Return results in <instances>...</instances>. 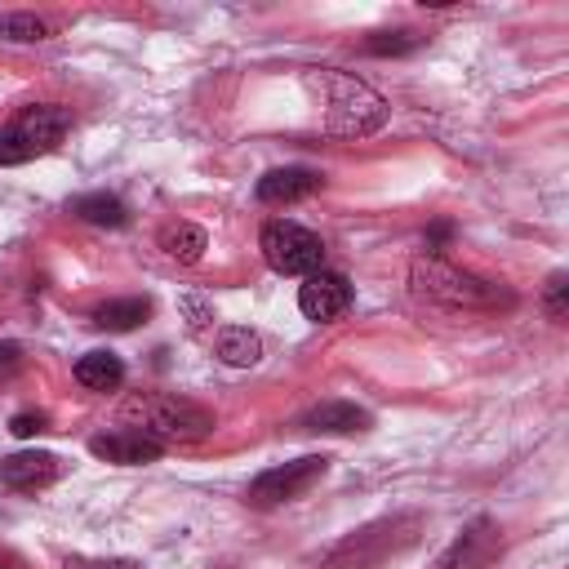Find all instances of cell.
<instances>
[{
    "label": "cell",
    "mask_w": 569,
    "mask_h": 569,
    "mask_svg": "<svg viewBox=\"0 0 569 569\" xmlns=\"http://www.w3.org/2000/svg\"><path fill=\"white\" fill-rule=\"evenodd\" d=\"M160 249H164L173 262L191 267V262H200V258H204L209 236H204L196 222H164V227H160Z\"/></svg>",
    "instance_id": "9a60e30c"
},
{
    "label": "cell",
    "mask_w": 569,
    "mask_h": 569,
    "mask_svg": "<svg viewBox=\"0 0 569 569\" xmlns=\"http://www.w3.org/2000/svg\"><path fill=\"white\" fill-rule=\"evenodd\" d=\"M36 156V147L13 129V124H4L0 129V164H27Z\"/></svg>",
    "instance_id": "7402d4cb"
},
{
    "label": "cell",
    "mask_w": 569,
    "mask_h": 569,
    "mask_svg": "<svg viewBox=\"0 0 569 569\" xmlns=\"http://www.w3.org/2000/svg\"><path fill=\"white\" fill-rule=\"evenodd\" d=\"M67 569H142V565L124 556H67Z\"/></svg>",
    "instance_id": "cb8c5ba5"
},
{
    "label": "cell",
    "mask_w": 569,
    "mask_h": 569,
    "mask_svg": "<svg viewBox=\"0 0 569 569\" xmlns=\"http://www.w3.org/2000/svg\"><path fill=\"white\" fill-rule=\"evenodd\" d=\"M307 431H329V436H351V431H365L369 427V413L351 400H325L316 409H307L302 418Z\"/></svg>",
    "instance_id": "4fadbf2b"
},
{
    "label": "cell",
    "mask_w": 569,
    "mask_h": 569,
    "mask_svg": "<svg viewBox=\"0 0 569 569\" xmlns=\"http://www.w3.org/2000/svg\"><path fill=\"white\" fill-rule=\"evenodd\" d=\"M258 249H262L267 267L280 271V276H311L325 262L320 236L298 227V222H289V218H271L262 227V236H258Z\"/></svg>",
    "instance_id": "5b68a950"
},
{
    "label": "cell",
    "mask_w": 569,
    "mask_h": 569,
    "mask_svg": "<svg viewBox=\"0 0 569 569\" xmlns=\"http://www.w3.org/2000/svg\"><path fill=\"white\" fill-rule=\"evenodd\" d=\"M76 382L89 391H116L124 382V365L116 351H84L76 360Z\"/></svg>",
    "instance_id": "5bb4252c"
},
{
    "label": "cell",
    "mask_w": 569,
    "mask_h": 569,
    "mask_svg": "<svg viewBox=\"0 0 569 569\" xmlns=\"http://www.w3.org/2000/svg\"><path fill=\"white\" fill-rule=\"evenodd\" d=\"M351 307V280L342 276V271H311L307 280H302V289H298V311L307 316V320H338L342 311Z\"/></svg>",
    "instance_id": "52a82bcc"
},
{
    "label": "cell",
    "mask_w": 569,
    "mask_h": 569,
    "mask_svg": "<svg viewBox=\"0 0 569 569\" xmlns=\"http://www.w3.org/2000/svg\"><path fill=\"white\" fill-rule=\"evenodd\" d=\"M13 129H18V133L36 147V156H40V151H53V147L67 138V129H71V111L58 107V102H31V107L18 111Z\"/></svg>",
    "instance_id": "8fae6325"
},
{
    "label": "cell",
    "mask_w": 569,
    "mask_h": 569,
    "mask_svg": "<svg viewBox=\"0 0 569 569\" xmlns=\"http://www.w3.org/2000/svg\"><path fill=\"white\" fill-rule=\"evenodd\" d=\"M413 293L418 298H431L440 307H467V311H480V307H511V293L498 289L493 280H480L471 271H458L453 262L445 258H418L413 271Z\"/></svg>",
    "instance_id": "7a4b0ae2"
},
{
    "label": "cell",
    "mask_w": 569,
    "mask_h": 569,
    "mask_svg": "<svg viewBox=\"0 0 569 569\" xmlns=\"http://www.w3.org/2000/svg\"><path fill=\"white\" fill-rule=\"evenodd\" d=\"M325 187V178L307 164H284V169H271L258 178V200L262 204H293V200H307Z\"/></svg>",
    "instance_id": "7c38bea8"
},
{
    "label": "cell",
    "mask_w": 569,
    "mask_h": 569,
    "mask_svg": "<svg viewBox=\"0 0 569 569\" xmlns=\"http://www.w3.org/2000/svg\"><path fill=\"white\" fill-rule=\"evenodd\" d=\"M542 307H547L551 320H565V316H569V276H565V271H556V276L547 280V289H542Z\"/></svg>",
    "instance_id": "44dd1931"
},
{
    "label": "cell",
    "mask_w": 569,
    "mask_h": 569,
    "mask_svg": "<svg viewBox=\"0 0 569 569\" xmlns=\"http://www.w3.org/2000/svg\"><path fill=\"white\" fill-rule=\"evenodd\" d=\"M0 569H18V560H13V556H4V551H0Z\"/></svg>",
    "instance_id": "4316f807"
},
{
    "label": "cell",
    "mask_w": 569,
    "mask_h": 569,
    "mask_svg": "<svg viewBox=\"0 0 569 569\" xmlns=\"http://www.w3.org/2000/svg\"><path fill=\"white\" fill-rule=\"evenodd\" d=\"M178 307H182V316H187V325H191V329L213 325V302H204L200 293H182V298H178Z\"/></svg>",
    "instance_id": "603a6c76"
},
{
    "label": "cell",
    "mask_w": 569,
    "mask_h": 569,
    "mask_svg": "<svg viewBox=\"0 0 569 569\" xmlns=\"http://www.w3.org/2000/svg\"><path fill=\"white\" fill-rule=\"evenodd\" d=\"M58 476H62V462L53 453H44V449H22V453L0 458V485H9L18 493L49 489Z\"/></svg>",
    "instance_id": "30bf717a"
},
{
    "label": "cell",
    "mask_w": 569,
    "mask_h": 569,
    "mask_svg": "<svg viewBox=\"0 0 569 569\" xmlns=\"http://www.w3.org/2000/svg\"><path fill=\"white\" fill-rule=\"evenodd\" d=\"M120 418L160 440V445H191V440H204L213 431V413L187 396H164V391H133L120 400Z\"/></svg>",
    "instance_id": "6da1fadb"
},
{
    "label": "cell",
    "mask_w": 569,
    "mask_h": 569,
    "mask_svg": "<svg viewBox=\"0 0 569 569\" xmlns=\"http://www.w3.org/2000/svg\"><path fill=\"white\" fill-rule=\"evenodd\" d=\"M147 316H151V298H111L93 311V325L107 333H124V329H138Z\"/></svg>",
    "instance_id": "ac0fdd59"
},
{
    "label": "cell",
    "mask_w": 569,
    "mask_h": 569,
    "mask_svg": "<svg viewBox=\"0 0 569 569\" xmlns=\"http://www.w3.org/2000/svg\"><path fill=\"white\" fill-rule=\"evenodd\" d=\"M325 467H329V458H320V453L293 458V462H284V467H267L262 476L249 480L244 502H249V507H280V502H293V498H302V493L325 476Z\"/></svg>",
    "instance_id": "8992f818"
},
{
    "label": "cell",
    "mask_w": 569,
    "mask_h": 569,
    "mask_svg": "<svg viewBox=\"0 0 569 569\" xmlns=\"http://www.w3.org/2000/svg\"><path fill=\"white\" fill-rule=\"evenodd\" d=\"M0 36L4 40H44L49 22L36 13H0Z\"/></svg>",
    "instance_id": "d6986e66"
},
{
    "label": "cell",
    "mask_w": 569,
    "mask_h": 569,
    "mask_svg": "<svg viewBox=\"0 0 569 569\" xmlns=\"http://www.w3.org/2000/svg\"><path fill=\"white\" fill-rule=\"evenodd\" d=\"M22 369V347L18 342H0V382H9Z\"/></svg>",
    "instance_id": "484cf974"
},
{
    "label": "cell",
    "mask_w": 569,
    "mask_h": 569,
    "mask_svg": "<svg viewBox=\"0 0 569 569\" xmlns=\"http://www.w3.org/2000/svg\"><path fill=\"white\" fill-rule=\"evenodd\" d=\"M413 529H418V516H391V520H373L365 529H356L351 538H342L320 569H373L382 565L387 556H396L400 547L413 542Z\"/></svg>",
    "instance_id": "277c9868"
},
{
    "label": "cell",
    "mask_w": 569,
    "mask_h": 569,
    "mask_svg": "<svg viewBox=\"0 0 569 569\" xmlns=\"http://www.w3.org/2000/svg\"><path fill=\"white\" fill-rule=\"evenodd\" d=\"M418 44H422V36H413V31H378V36L365 40L369 53H409Z\"/></svg>",
    "instance_id": "ffe728a7"
},
{
    "label": "cell",
    "mask_w": 569,
    "mask_h": 569,
    "mask_svg": "<svg viewBox=\"0 0 569 569\" xmlns=\"http://www.w3.org/2000/svg\"><path fill=\"white\" fill-rule=\"evenodd\" d=\"M213 351H218V360H222V365L244 369V365H258L262 342H258V333H253V329H244V325H227V329H218Z\"/></svg>",
    "instance_id": "e0dca14e"
},
{
    "label": "cell",
    "mask_w": 569,
    "mask_h": 569,
    "mask_svg": "<svg viewBox=\"0 0 569 569\" xmlns=\"http://www.w3.org/2000/svg\"><path fill=\"white\" fill-rule=\"evenodd\" d=\"M89 453L102 458V462H116V467H147V462H160L164 445L133 431V427H116V431H102L89 440Z\"/></svg>",
    "instance_id": "ba28073f"
},
{
    "label": "cell",
    "mask_w": 569,
    "mask_h": 569,
    "mask_svg": "<svg viewBox=\"0 0 569 569\" xmlns=\"http://www.w3.org/2000/svg\"><path fill=\"white\" fill-rule=\"evenodd\" d=\"M9 431H13L18 440L40 436V431H49V413H40V409H36V413H31V409H27V413H13V418H9Z\"/></svg>",
    "instance_id": "d4e9b609"
},
{
    "label": "cell",
    "mask_w": 569,
    "mask_h": 569,
    "mask_svg": "<svg viewBox=\"0 0 569 569\" xmlns=\"http://www.w3.org/2000/svg\"><path fill=\"white\" fill-rule=\"evenodd\" d=\"M329 84V133L338 138H365L373 129H382L387 120V98L373 93L365 80L356 76H342V71H325L320 76Z\"/></svg>",
    "instance_id": "3957f363"
},
{
    "label": "cell",
    "mask_w": 569,
    "mask_h": 569,
    "mask_svg": "<svg viewBox=\"0 0 569 569\" xmlns=\"http://www.w3.org/2000/svg\"><path fill=\"white\" fill-rule=\"evenodd\" d=\"M71 213H76L80 222H93V227H124V222H129L124 200L111 196V191H84V196H76V200H71Z\"/></svg>",
    "instance_id": "2e32d148"
},
{
    "label": "cell",
    "mask_w": 569,
    "mask_h": 569,
    "mask_svg": "<svg viewBox=\"0 0 569 569\" xmlns=\"http://www.w3.org/2000/svg\"><path fill=\"white\" fill-rule=\"evenodd\" d=\"M498 547H502L498 525H493V520H476V525H467V529L449 542V551L436 560V569H485V565L498 556Z\"/></svg>",
    "instance_id": "9c48e42d"
}]
</instances>
